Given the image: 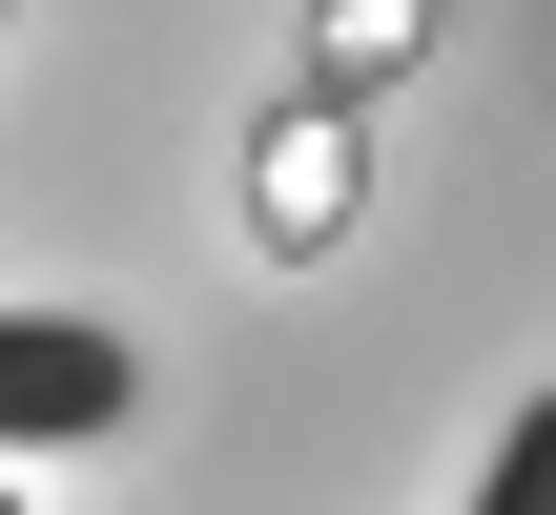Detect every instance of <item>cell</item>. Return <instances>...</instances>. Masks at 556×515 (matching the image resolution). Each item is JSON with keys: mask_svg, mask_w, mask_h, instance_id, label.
<instances>
[{"mask_svg": "<svg viewBox=\"0 0 556 515\" xmlns=\"http://www.w3.org/2000/svg\"><path fill=\"white\" fill-rule=\"evenodd\" d=\"M144 413V351L83 330V310H0V454H83Z\"/></svg>", "mask_w": 556, "mask_h": 515, "instance_id": "obj_1", "label": "cell"}, {"mask_svg": "<svg viewBox=\"0 0 556 515\" xmlns=\"http://www.w3.org/2000/svg\"><path fill=\"white\" fill-rule=\"evenodd\" d=\"M475 515H556V392L495 434V475H475Z\"/></svg>", "mask_w": 556, "mask_h": 515, "instance_id": "obj_2", "label": "cell"}]
</instances>
